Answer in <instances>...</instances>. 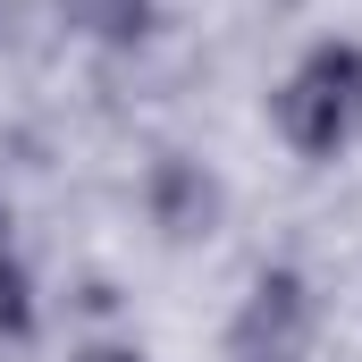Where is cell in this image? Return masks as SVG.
I'll use <instances>...</instances> for the list:
<instances>
[{
  "label": "cell",
  "instance_id": "obj_3",
  "mask_svg": "<svg viewBox=\"0 0 362 362\" xmlns=\"http://www.w3.org/2000/svg\"><path fill=\"white\" fill-rule=\"evenodd\" d=\"M144 202H152V219H160L169 236H211V219H219V185H211L202 160H185V152H160V160H152Z\"/></svg>",
  "mask_w": 362,
  "mask_h": 362
},
{
  "label": "cell",
  "instance_id": "obj_5",
  "mask_svg": "<svg viewBox=\"0 0 362 362\" xmlns=\"http://www.w3.org/2000/svg\"><path fill=\"white\" fill-rule=\"evenodd\" d=\"M34 329V278L8 253V211H0V337H25Z\"/></svg>",
  "mask_w": 362,
  "mask_h": 362
},
{
  "label": "cell",
  "instance_id": "obj_6",
  "mask_svg": "<svg viewBox=\"0 0 362 362\" xmlns=\"http://www.w3.org/2000/svg\"><path fill=\"white\" fill-rule=\"evenodd\" d=\"M76 362H144V354H135V346H85Z\"/></svg>",
  "mask_w": 362,
  "mask_h": 362
},
{
  "label": "cell",
  "instance_id": "obj_1",
  "mask_svg": "<svg viewBox=\"0 0 362 362\" xmlns=\"http://www.w3.org/2000/svg\"><path fill=\"white\" fill-rule=\"evenodd\" d=\"M270 127L295 160H346L362 144V42H312L270 85Z\"/></svg>",
  "mask_w": 362,
  "mask_h": 362
},
{
  "label": "cell",
  "instance_id": "obj_4",
  "mask_svg": "<svg viewBox=\"0 0 362 362\" xmlns=\"http://www.w3.org/2000/svg\"><path fill=\"white\" fill-rule=\"evenodd\" d=\"M51 8L76 42H101V51H135L160 25V0H51Z\"/></svg>",
  "mask_w": 362,
  "mask_h": 362
},
{
  "label": "cell",
  "instance_id": "obj_2",
  "mask_svg": "<svg viewBox=\"0 0 362 362\" xmlns=\"http://www.w3.org/2000/svg\"><path fill=\"white\" fill-rule=\"evenodd\" d=\"M312 337H320V295L295 262H270L253 270L236 320H228V362H312Z\"/></svg>",
  "mask_w": 362,
  "mask_h": 362
}]
</instances>
